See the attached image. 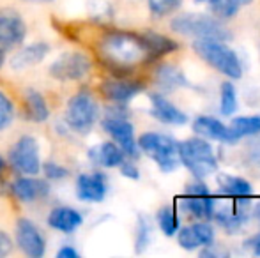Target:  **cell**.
<instances>
[{"instance_id": "obj_1", "label": "cell", "mask_w": 260, "mask_h": 258, "mask_svg": "<svg viewBox=\"0 0 260 258\" xmlns=\"http://www.w3.org/2000/svg\"><path fill=\"white\" fill-rule=\"evenodd\" d=\"M100 60L113 72H124L147 62L149 50L142 34L127 30H106L96 43Z\"/></svg>"}, {"instance_id": "obj_2", "label": "cell", "mask_w": 260, "mask_h": 258, "mask_svg": "<svg viewBox=\"0 0 260 258\" xmlns=\"http://www.w3.org/2000/svg\"><path fill=\"white\" fill-rule=\"evenodd\" d=\"M62 121L75 138L87 136L101 119V104L96 94L82 87L66 99Z\"/></svg>"}, {"instance_id": "obj_3", "label": "cell", "mask_w": 260, "mask_h": 258, "mask_svg": "<svg viewBox=\"0 0 260 258\" xmlns=\"http://www.w3.org/2000/svg\"><path fill=\"white\" fill-rule=\"evenodd\" d=\"M100 124L101 129L110 136V140L115 141L122 149L126 158H138L140 149H138V141L135 136V126L127 117V104L108 103L101 114Z\"/></svg>"}, {"instance_id": "obj_4", "label": "cell", "mask_w": 260, "mask_h": 258, "mask_svg": "<svg viewBox=\"0 0 260 258\" xmlns=\"http://www.w3.org/2000/svg\"><path fill=\"white\" fill-rule=\"evenodd\" d=\"M6 161L16 175H41V143L34 134H20L11 143Z\"/></svg>"}, {"instance_id": "obj_5", "label": "cell", "mask_w": 260, "mask_h": 258, "mask_svg": "<svg viewBox=\"0 0 260 258\" xmlns=\"http://www.w3.org/2000/svg\"><path fill=\"white\" fill-rule=\"evenodd\" d=\"M137 141H138V149L145 156H149L163 173H172L181 165L179 141H175L168 134L149 131V133L140 134Z\"/></svg>"}, {"instance_id": "obj_6", "label": "cell", "mask_w": 260, "mask_h": 258, "mask_svg": "<svg viewBox=\"0 0 260 258\" xmlns=\"http://www.w3.org/2000/svg\"><path fill=\"white\" fill-rule=\"evenodd\" d=\"M92 59L82 50H66L48 65V76L58 83H80L92 72Z\"/></svg>"}, {"instance_id": "obj_7", "label": "cell", "mask_w": 260, "mask_h": 258, "mask_svg": "<svg viewBox=\"0 0 260 258\" xmlns=\"http://www.w3.org/2000/svg\"><path fill=\"white\" fill-rule=\"evenodd\" d=\"M179 158L195 179L204 180L218 170L212 147L204 138H188L179 141Z\"/></svg>"}, {"instance_id": "obj_8", "label": "cell", "mask_w": 260, "mask_h": 258, "mask_svg": "<svg viewBox=\"0 0 260 258\" xmlns=\"http://www.w3.org/2000/svg\"><path fill=\"white\" fill-rule=\"evenodd\" d=\"M193 50L202 60L219 71L229 78L239 80L243 76V65L239 62V57L236 55L225 41H216V39H197L193 43Z\"/></svg>"}, {"instance_id": "obj_9", "label": "cell", "mask_w": 260, "mask_h": 258, "mask_svg": "<svg viewBox=\"0 0 260 258\" xmlns=\"http://www.w3.org/2000/svg\"><path fill=\"white\" fill-rule=\"evenodd\" d=\"M172 30L182 35H193L197 39H216V41H229L232 35L221 25L219 20L207 14H179L172 20Z\"/></svg>"}, {"instance_id": "obj_10", "label": "cell", "mask_w": 260, "mask_h": 258, "mask_svg": "<svg viewBox=\"0 0 260 258\" xmlns=\"http://www.w3.org/2000/svg\"><path fill=\"white\" fill-rule=\"evenodd\" d=\"M14 244L28 258H43L48 249V242L41 227L27 216H20L14 221Z\"/></svg>"}, {"instance_id": "obj_11", "label": "cell", "mask_w": 260, "mask_h": 258, "mask_svg": "<svg viewBox=\"0 0 260 258\" xmlns=\"http://www.w3.org/2000/svg\"><path fill=\"white\" fill-rule=\"evenodd\" d=\"M28 35V25L25 16L16 7H0V48L13 52L25 43Z\"/></svg>"}, {"instance_id": "obj_12", "label": "cell", "mask_w": 260, "mask_h": 258, "mask_svg": "<svg viewBox=\"0 0 260 258\" xmlns=\"http://www.w3.org/2000/svg\"><path fill=\"white\" fill-rule=\"evenodd\" d=\"M52 195V182L39 175H16L9 180V196L23 205L45 202Z\"/></svg>"}, {"instance_id": "obj_13", "label": "cell", "mask_w": 260, "mask_h": 258, "mask_svg": "<svg viewBox=\"0 0 260 258\" xmlns=\"http://www.w3.org/2000/svg\"><path fill=\"white\" fill-rule=\"evenodd\" d=\"M110 191V179L101 168L80 172L75 177V196L78 202L96 205L105 202Z\"/></svg>"}, {"instance_id": "obj_14", "label": "cell", "mask_w": 260, "mask_h": 258, "mask_svg": "<svg viewBox=\"0 0 260 258\" xmlns=\"http://www.w3.org/2000/svg\"><path fill=\"white\" fill-rule=\"evenodd\" d=\"M50 53H52V45L46 41L23 43L16 50H13L11 57H7V64L11 71L21 72L43 64L50 57Z\"/></svg>"}, {"instance_id": "obj_15", "label": "cell", "mask_w": 260, "mask_h": 258, "mask_svg": "<svg viewBox=\"0 0 260 258\" xmlns=\"http://www.w3.org/2000/svg\"><path fill=\"white\" fill-rule=\"evenodd\" d=\"M142 92H144V83L124 76H110L100 83V94L106 103L129 104Z\"/></svg>"}, {"instance_id": "obj_16", "label": "cell", "mask_w": 260, "mask_h": 258, "mask_svg": "<svg viewBox=\"0 0 260 258\" xmlns=\"http://www.w3.org/2000/svg\"><path fill=\"white\" fill-rule=\"evenodd\" d=\"M85 223V214L68 203H57L46 214V225L62 235H75Z\"/></svg>"}, {"instance_id": "obj_17", "label": "cell", "mask_w": 260, "mask_h": 258, "mask_svg": "<svg viewBox=\"0 0 260 258\" xmlns=\"http://www.w3.org/2000/svg\"><path fill=\"white\" fill-rule=\"evenodd\" d=\"M21 112L27 122L41 126L52 119V106L46 96L36 87H23L21 90Z\"/></svg>"}, {"instance_id": "obj_18", "label": "cell", "mask_w": 260, "mask_h": 258, "mask_svg": "<svg viewBox=\"0 0 260 258\" xmlns=\"http://www.w3.org/2000/svg\"><path fill=\"white\" fill-rule=\"evenodd\" d=\"M87 159L94 168L101 170H112L119 168L120 163L126 159V154L122 152V149L112 140L100 141L94 143L87 149Z\"/></svg>"}, {"instance_id": "obj_19", "label": "cell", "mask_w": 260, "mask_h": 258, "mask_svg": "<svg viewBox=\"0 0 260 258\" xmlns=\"http://www.w3.org/2000/svg\"><path fill=\"white\" fill-rule=\"evenodd\" d=\"M234 202L229 205H221V209H216L214 205V217L219 227H223L226 232H239L243 225L246 223L250 216L248 209V198H232Z\"/></svg>"}, {"instance_id": "obj_20", "label": "cell", "mask_w": 260, "mask_h": 258, "mask_svg": "<svg viewBox=\"0 0 260 258\" xmlns=\"http://www.w3.org/2000/svg\"><path fill=\"white\" fill-rule=\"evenodd\" d=\"M175 235H177V244L182 249H188V251L199 248H209L214 242V230H212L211 225L204 223V221L179 228Z\"/></svg>"}, {"instance_id": "obj_21", "label": "cell", "mask_w": 260, "mask_h": 258, "mask_svg": "<svg viewBox=\"0 0 260 258\" xmlns=\"http://www.w3.org/2000/svg\"><path fill=\"white\" fill-rule=\"evenodd\" d=\"M149 101H151V115L159 122H163V124L182 126L188 121L184 112H181L174 103H170L163 94L159 92L149 94Z\"/></svg>"}, {"instance_id": "obj_22", "label": "cell", "mask_w": 260, "mask_h": 258, "mask_svg": "<svg viewBox=\"0 0 260 258\" xmlns=\"http://www.w3.org/2000/svg\"><path fill=\"white\" fill-rule=\"evenodd\" d=\"M193 131L197 134L204 138H209V140H218V141H226V143H234L239 138L234 134V131L230 129V126H225L221 121L214 117H197L195 122H193Z\"/></svg>"}, {"instance_id": "obj_23", "label": "cell", "mask_w": 260, "mask_h": 258, "mask_svg": "<svg viewBox=\"0 0 260 258\" xmlns=\"http://www.w3.org/2000/svg\"><path fill=\"white\" fill-rule=\"evenodd\" d=\"M214 205L216 200L211 195L207 196H191L186 195L184 198H181V210L188 216L195 217L200 221H209L212 219L214 214Z\"/></svg>"}, {"instance_id": "obj_24", "label": "cell", "mask_w": 260, "mask_h": 258, "mask_svg": "<svg viewBox=\"0 0 260 258\" xmlns=\"http://www.w3.org/2000/svg\"><path fill=\"white\" fill-rule=\"evenodd\" d=\"M218 186L219 193L229 196V198H251V195H253V188L248 180L229 175V173H219Z\"/></svg>"}, {"instance_id": "obj_25", "label": "cell", "mask_w": 260, "mask_h": 258, "mask_svg": "<svg viewBox=\"0 0 260 258\" xmlns=\"http://www.w3.org/2000/svg\"><path fill=\"white\" fill-rule=\"evenodd\" d=\"M140 34H142V38H144L145 45H147L149 60L159 59V57L168 55L170 52L177 50V43L172 41L167 35H161L154 30H144V32H140Z\"/></svg>"}, {"instance_id": "obj_26", "label": "cell", "mask_w": 260, "mask_h": 258, "mask_svg": "<svg viewBox=\"0 0 260 258\" xmlns=\"http://www.w3.org/2000/svg\"><path fill=\"white\" fill-rule=\"evenodd\" d=\"M154 80H156V85L163 90H174L177 87L186 85L184 75L175 65L170 64H161L154 71Z\"/></svg>"}, {"instance_id": "obj_27", "label": "cell", "mask_w": 260, "mask_h": 258, "mask_svg": "<svg viewBox=\"0 0 260 258\" xmlns=\"http://www.w3.org/2000/svg\"><path fill=\"white\" fill-rule=\"evenodd\" d=\"M156 221H157V227H159L161 234L167 235V237H174L179 228H181V219H179L175 209L170 205L161 207V209L157 210Z\"/></svg>"}, {"instance_id": "obj_28", "label": "cell", "mask_w": 260, "mask_h": 258, "mask_svg": "<svg viewBox=\"0 0 260 258\" xmlns=\"http://www.w3.org/2000/svg\"><path fill=\"white\" fill-rule=\"evenodd\" d=\"M18 115V108L14 99L0 87V133L7 131L14 124Z\"/></svg>"}, {"instance_id": "obj_29", "label": "cell", "mask_w": 260, "mask_h": 258, "mask_svg": "<svg viewBox=\"0 0 260 258\" xmlns=\"http://www.w3.org/2000/svg\"><path fill=\"white\" fill-rule=\"evenodd\" d=\"M41 175L45 177L48 182H62V180L69 179L73 173L69 166L62 165V163L55 161V159H43Z\"/></svg>"}, {"instance_id": "obj_30", "label": "cell", "mask_w": 260, "mask_h": 258, "mask_svg": "<svg viewBox=\"0 0 260 258\" xmlns=\"http://www.w3.org/2000/svg\"><path fill=\"white\" fill-rule=\"evenodd\" d=\"M211 2V11L218 18L229 20V18L236 16L243 6H248L253 0H209Z\"/></svg>"}, {"instance_id": "obj_31", "label": "cell", "mask_w": 260, "mask_h": 258, "mask_svg": "<svg viewBox=\"0 0 260 258\" xmlns=\"http://www.w3.org/2000/svg\"><path fill=\"white\" fill-rule=\"evenodd\" d=\"M230 129L234 131L237 138L253 136V134L260 133V117H257V115H253V117H236L230 124Z\"/></svg>"}, {"instance_id": "obj_32", "label": "cell", "mask_w": 260, "mask_h": 258, "mask_svg": "<svg viewBox=\"0 0 260 258\" xmlns=\"http://www.w3.org/2000/svg\"><path fill=\"white\" fill-rule=\"evenodd\" d=\"M151 237H152V227L149 223V219L140 214L137 219V234H135V251L137 253H144L147 249V246L151 244Z\"/></svg>"}, {"instance_id": "obj_33", "label": "cell", "mask_w": 260, "mask_h": 258, "mask_svg": "<svg viewBox=\"0 0 260 258\" xmlns=\"http://www.w3.org/2000/svg\"><path fill=\"white\" fill-rule=\"evenodd\" d=\"M237 108V94H236V87L230 82H223L221 83V104H219V112L225 117H230V115L236 112Z\"/></svg>"}, {"instance_id": "obj_34", "label": "cell", "mask_w": 260, "mask_h": 258, "mask_svg": "<svg viewBox=\"0 0 260 258\" xmlns=\"http://www.w3.org/2000/svg\"><path fill=\"white\" fill-rule=\"evenodd\" d=\"M182 0H147L149 11H151L154 16L161 18L167 16V14L174 13L179 6H181Z\"/></svg>"}, {"instance_id": "obj_35", "label": "cell", "mask_w": 260, "mask_h": 258, "mask_svg": "<svg viewBox=\"0 0 260 258\" xmlns=\"http://www.w3.org/2000/svg\"><path fill=\"white\" fill-rule=\"evenodd\" d=\"M119 172H120V175L126 177V179H131V180H138V179H140V170H138L135 159H131V158H126L122 163H120Z\"/></svg>"}, {"instance_id": "obj_36", "label": "cell", "mask_w": 260, "mask_h": 258, "mask_svg": "<svg viewBox=\"0 0 260 258\" xmlns=\"http://www.w3.org/2000/svg\"><path fill=\"white\" fill-rule=\"evenodd\" d=\"M16 244H14V237L6 230H0V258L9 256L14 251Z\"/></svg>"}, {"instance_id": "obj_37", "label": "cell", "mask_w": 260, "mask_h": 258, "mask_svg": "<svg viewBox=\"0 0 260 258\" xmlns=\"http://www.w3.org/2000/svg\"><path fill=\"white\" fill-rule=\"evenodd\" d=\"M186 195L207 196V195H211V191H209V188L202 182V180L197 179V182H191V184H188V186H186Z\"/></svg>"}, {"instance_id": "obj_38", "label": "cell", "mask_w": 260, "mask_h": 258, "mask_svg": "<svg viewBox=\"0 0 260 258\" xmlns=\"http://www.w3.org/2000/svg\"><path fill=\"white\" fill-rule=\"evenodd\" d=\"M55 256L57 258H80V251L76 249V246L69 244V242H64V244L55 251Z\"/></svg>"}, {"instance_id": "obj_39", "label": "cell", "mask_w": 260, "mask_h": 258, "mask_svg": "<svg viewBox=\"0 0 260 258\" xmlns=\"http://www.w3.org/2000/svg\"><path fill=\"white\" fill-rule=\"evenodd\" d=\"M244 244H246L248 249H251V253H253V255L260 256V234L253 235V237H250L246 242H244Z\"/></svg>"}, {"instance_id": "obj_40", "label": "cell", "mask_w": 260, "mask_h": 258, "mask_svg": "<svg viewBox=\"0 0 260 258\" xmlns=\"http://www.w3.org/2000/svg\"><path fill=\"white\" fill-rule=\"evenodd\" d=\"M7 53H9V52H6L4 48H0V71H2V69L6 67V64H7Z\"/></svg>"}, {"instance_id": "obj_41", "label": "cell", "mask_w": 260, "mask_h": 258, "mask_svg": "<svg viewBox=\"0 0 260 258\" xmlns=\"http://www.w3.org/2000/svg\"><path fill=\"white\" fill-rule=\"evenodd\" d=\"M6 168H7V161H6V158L0 154V177H4V173H6Z\"/></svg>"}, {"instance_id": "obj_42", "label": "cell", "mask_w": 260, "mask_h": 258, "mask_svg": "<svg viewBox=\"0 0 260 258\" xmlns=\"http://www.w3.org/2000/svg\"><path fill=\"white\" fill-rule=\"evenodd\" d=\"M253 216H255V219H257L258 223H260V202L257 203V205H255V209H253Z\"/></svg>"}, {"instance_id": "obj_43", "label": "cell", "mask_w": 260, "mask_h": 258, "mask_svg": "<svg viewBox=\"0 0 260 258\" xmlns=\"http://www.w3.org/2000/svg\"><path fill=\"white\" fill-rule=\"evenodd\" d=\"M20 2H36V4H52L55 0H20Z\"/></svg>"}, {"instance_id": "obj_44", "label": "cell", "mask_w": 260, "mask_h": 258, "mask_svg": "<svg viewBox=\"0 0 260 258\" xmlns=\"http://www.w3.org/2000/svg\"><path fill=\"white\" fill-rule=\"evenodd\" d=\"M199 2H204V0H199Z\"/></svg>"}]
</instances>
